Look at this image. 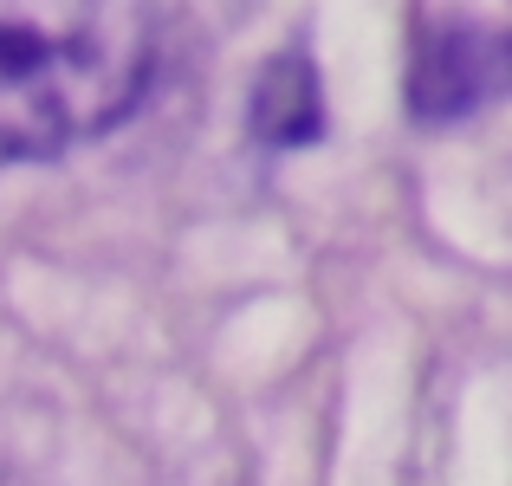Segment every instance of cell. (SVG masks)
<instances>
[{"label":"cell","mask_w":512,"mask_h":486,"mask_svg":"<svg viewBox=\"0 0 512 486\" xmlns=\"http://www.w3.org/2000/svg\"><path fill=\"white\" fill-rule=\"evenodd\" d=\"M318 130H325L318 72L299 46H286L279 59H266L260 85H253V137L273 150H299V143H318Z\"/></svg>","instance_id":"7a4b0ae2"},{"label":"cell","mask_w":512,"mask_h":486,"mask_svg":"<svg viewBox=\"0 0 512 486\" xmlns=\"http://www.w3.org/2000/svg\"><path fill=\"white\" fill-rule=\"evenodd\" d=\"M156 0H0V169L117 130L156 72Z\"/></svg>","instance_id":"6da1fadb"},{"label":"cell","mask_w":512,"mask_h":486,"mask_svg":"<svg viewBox=\"0 0 512 486\" xmlns=\"http://www.w3.org/2000/svg\"><path fill=\"white\" fill-rule=\"evenodd\" d=\"M506 52L493 46L487 33H448V39H428L422 65H415V104L428 117L435 111H467L480 91H493L506 78Z\"/></svg>","instance_id":"3957f363"}]
</instances>
